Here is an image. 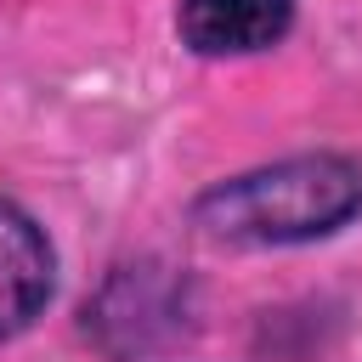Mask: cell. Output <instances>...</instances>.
I'll return each mask as SVG.
<instances>
[{
    "label": "cell",
    "instance_id": "cell-3",
    "mask_svg": "<svg viewBox=\"0 0 362 362\" xmlns=\"http://www.w3.org/2000/svg\"><path fill=\"white\" fill-rule=\"evenodd\" d=\"M51 300V243L45 232L0 198V339L28 328Z\"/></svg>",
    "mask_w": 362,
    "mask_h": 362
},
{
    "label": "cell",
    "instance_id": "cell-1",
    "mask_svg": "<svg viewBox=\"0 0 362 362\" xmlns=\"http://www.w3.org/2000/svg\"><path fill=\"white\" fill-rule=\"evenodd\" d=\"M356 209H362V164L345 153H300L209 187L192 204V221L215 243L266 249V243L328 238Z\"/></svg>",
    "mask_w": 362,
    "mask_h": 362
},
{
    "label": "cell",
    "instance_id": "cell-2",
    "mask_svg": "<svg viewBox=\"0 0 362 362\" xmlns=\"http://www.w3.org/2000/svg\"><path fill=\"white\" fill-rule=\"evenodd\" d=\"M294 23V0H181V40L198 57H255Z\"/></svg>",
    "mask_w": 362,
    "mask_h": 362
}]
</instances>
